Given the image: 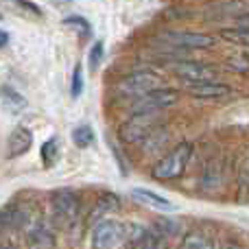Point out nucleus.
Segmentation results:
<instances>
[{"label": "nucleus", "mask_w": 249, "mask_h": 249, "mask_svg": "<svg viewBox=\"0 0 249 249\" xmlns=\"http://www.w3.org/2000/svg\"><path fill=\"white\" fill-rule=\"evenodd\" d=\"M158 42L168 44L173 48H186V51H201V48H212L216 44V37L208 33H197V31H166L158 37Z\"/></svg>", "instance_id": "5"}, {"label": "nucleus", "mask_w": 249, "mask_h": 249, "mask_svg": "<svg viewBox=\"0 0 249 249\" xmlns=\"http://www.w3.org/2000/svg\"><path fill=\"white\" fill-rule=\"evenodd\" d=\"M179 249H216V245L203 232H188L181 238Z\"/></svg>", "instance_id": "15"}, {"label": "nucleus", "mask_w": 249, "mask_h": 249, "mask_svg": "<svg viewBox=\"0 0 249 249\" xmlns=\"http://www.w3.org/2000/svg\"><path fill=\"white\" fill-rule=\"evenodd\" d=\"M158 127H162L158 121V114H133L131 118H127V121L121 124L118 136H121V140L127 142V144H140V142H144Z\"/></svg>", "instance_id": "2"}, {"label": "nucleus", "mask_w": 249, "mask_h": 249, "mask_svg": "<svg viewBox=\"0 0 249 249\" xmlns=\"http://www.w3.org/2000/svg\"><path fill=\"white\" fill-rule=\"evenodd\" d=\"M33 144V133L26 127H16L7 138V158H20Z\"/></svg>", "instance_id": "9"}, {"label": "nucleus", "mask_w": 249, "mask_h": 249, "mask_svg": "<svg viewBox=\"0 0 249 249\" xmlns=\"http://www.w3.org/2000/svg\"><path fill=\"white\" fill-rule=\"evenodd\" d=\"M29 238H31V245L35 249H53L55 247V236H53V232L46 228V225H35V228L31 230Z\"/></svg>", "instance_id": "14"}, {"label": "nucleus", "mask_w": 249, "mask_h": 249, "mask_svg": "<svg viewBox=\"0 0 249 249\" xmlns=\"http://www.w3.org/2000/svg\"><path fill=\"white\" fill-rule=\"evenodd\" d=\"M177 221H168V219H158V225H155V234L160 236H173L177 232Z\"/></svg>", "instance_id": "19"}, {"label": "nucleus", "mask_w": 249, "mask_h": 249, "mask_svg": "<svg viewBox=\"0 0 249 249\" xmlns=\"http://www.w3.org/2000/svg\"><path fill=\"white\" fill-rule=\"evenodd\" d=\"M131 195H133V199H138L140 203H144V206H149V208H155V210H173V203L168 201V199L160 197V195L151 193V190H146V188H133Z\"/></svg>", "instance_id": "12"}, {"label": "nucleus", "mask_w": 249, "mask_h": 249, "mask_svg": "<svg viewBox=\"0 0 249 249\" xmlns=\"http://www.w3.org/2000/svg\"><path fill=\"white\" fill-rule=\"evenodd\" d=\"M124 241H127V232L123 223L103 219L92 228V249H116Z\"/></svg>", "instance_id": "7"}, {"label": "nucleus", "mask_w": 249, "mask_h": 249, "mask_svg": "<svg viewBox=\"0 0 249 249\" xmlns=\"http://www.w3.org/2000/svg\"><path fill=\"white\" fill-rule=\"evenodd\" d=\"M83 92V72H81V64L74 68L72 72V86H70V94H72V99H79Z\"/></svg>", "instance_id": "20"}, {"label": "nucleus", "mask_w": 249, "mask_h": 249, "mask_svg": "<svg viewBox=\"0 0 249 249\" xmlns=\"http://www.w3.org/2000/svg\"><path fill=\"white\" fill-rule=\"evenodd\" d=\"M188 92L195 96V99H221V96L230 94V86L228 83H193L188 86Z\"/></svg>", "instance_id": "10"}, {"label": "nucleus", "mask_w": 249, "mask_h": 249, "mask_svg": "<svg viewBox=\"0 0 249 249\" xmlns=\"http://www.w3.org/2000/svg\"><path fill=\"white\" fill-rule=\"evenodd\" d=\"M221 37L228 39V42H232V44L249 46V29L247 26H238V29H223L221 31Z\"/></svg>", "instance_id": "18"}, {"label": "nucleus", "mask_w": 249, "mask_h": 249, "mask_svg": "<svg viewBox=\"0 0 249 249\" xmlns=\"http://www.w3.org/2000/svg\"><path fill=\"white\" fill-rule=\"evenodd\" d=\"M64 24H77V26H83V29H90V26H88V22L83 20V18H68V20H64Z\"/></svg>", "instance_id": "23"}, {"label": "nucleus", "mask_w": 249, "mask_h": 249, "mask_svg": "<svg viewBox=\"0 0 249 249\" xmlns=\"http://www.w3.org/2000/svg\"><path fill=\"white\" fill-rule=\"evenodd\" d=\"M57 158H59V140H57V136H53L42 144V162H44V166L51 168L53 164L57 162Z\"/></svg>", "instance_id": "17"}, {"label": "nucleus", "mask_w": 249, "mask_h": 249, "mask_svg": "<svg viewBox=\"0 0 249 249\" xmlns=\"http://www.w3.org/2000/svg\"><path fill=\"white\" fill-rule=\"evenodd\" d=\"M7 42H9V33L7 31H0V48L7 46Z\"/></svg>", "instance_id": "24"}, {"label": "nucleus", "mask_w": 249, "mask_h": 249, "mask_svg": "<svg viewBox=\"0 0 249 249\" xmlns=\"http://www.w3.org/2000/svg\"><path fill=\"white\" fill-rule=\"evenodd\" d=\"M190 155H193V144L190 142H179L173 151H168L162 160L153 164L151 168V175L160 181H168V179H177V177L184 175L186 164H188Z\"/></svg>", "instance_id": "1"}, {"label": "nucleus", "mask_w": 249, "mask_h": 249, "mask_svg": "<svg viewBox=\"0 0 249 249\" xmlns=\"http://www.w3.org/2000/svg\"><path fill=\"white\" fill-rule=\"evenodd\" d=\"M79 195L68 188H59L51 195V210L57 225H70L79 216Z\"/></svg>", "instance_id": "4"}, {"label": "nucleus", "mask_w": 249, "mask_h": 249, "mask_svg": "<svg viewBox=\"0 0 249 249\" xmlns=\"http://www.w3.org/2000/svg\"><path fill=\"white\" fill-rule=\"evenodd\" d=\"M118 206H121V199H118V195H114V193H105V195H101V199L96 201V206H94V210H92V214H90V223H99V221H103V216L105 214H109V212H114V210H118Z\"/></svg>", "instance_id": "11"}, {"label": "nucleus", "mask_w": 249, "mask_h": 249, "mask_svg": "<svg viewBox=\"0 0 249 249\" xmlns=\"http://www.w3.org/2000/svg\"><path fill=\"white\" fill-rule=\"evenodd\" d=\"M72 142L74 146H79V149H88V146L94 142V131H92L90 124H79V127L72 129Z\"/></svg>", "instance_id": "16"}, {"label": "nucleus", "mask_w": 249, "mask_h": 249, "mask_svg": "<svg viewBox=\"0 0 249 249\" xmlns=\"http://www.w3.org/2000/svg\"><path fill=\"white\" fill-rule=\"evenodd\" d=\"M247 57H249V55H247Z\"/></svg>", "instance_id": "26"}, {"label": "nucleus", "mask_w": 249, "mask_h": 249, "mask_svg": "<svg viewBox=\"0 0 249 249\" xmlns=\"http://www.w3.org/2000/svg\"><path fill=\"white\" fill-rule=\"evenodd\" d=\"M155 86H160V77L151 70H136L129 72L127 77H123L116 86V92L121 96H129V99H140V96L149 94L151 90H158Z\"/></svg>", "instance_id": "3"}, {"label": "nucleus", "mask_w": 249, "mask_h": 249, "mask_svg": "<svg viewBox=\"0 0 249 249\" xmlns=\"http://www.w3.org/2000/svg\"><path fill=\"white\" fill-rule=\"evenodd\" d=\"M0 20H2V16H0Z\"/></svg>", "instance_id": "25"}, {"label": "nucleus", "mask_w": 249, "mask_h": 249, "mask_svg": "<svg viewBox=\"0 0 249 249\" xmlns=\"http://www.w3.org/2000/svg\"><path fill=\"white\" fill-rule=\"evenodd\" d=\"M177 101H179V92L177 90L158 88V90H151L149 94L133 101V114H158L160 109L173 107Z\"/></svg>", "instance_id": "8"}, {"label": "nucleus", "mask_w": 249, "mask_h": 249, "mask_svg": "<svg viewBox=\"0 0 249 249\" xmlns=\"http://www.w3.org/2000/svg\"><path fill=\"white\" fill-rule=\"evenodd\" d=\"M173 72L181 81H186V86L219 81V70L210 64H203V61H177V64H173Z\"/></svg>", "instance_id": "6"}, {"label": "nucleus", "mask_w": 249, "mask_h": 249, "mask_svg": "<svg viewBox=\"0 0 249 249\" xmlns=\"http://www.w3.org/2000/svg\"><path fill=\"white\" fill-rule=\"evenodd\" d=\"M103 51H105V46H103V42H96L94 46H92V51H90V70H96L101 66V61H103Z\"/></svg>", "instance_id": "21"}, {"label": "nucleus", "mask_w": 249, "mask_h": 249, "mask_svg": "<svg viewBox=\"0 0 249 249\" xmlns=\"http://www.w3.org/2000/svg\"><path fill=\"white\" fill-rule=\"evenodd\" d=\"M0 101L4 103V107L11 112H22L26 107V99L11 86H2L0 88Z\"/></svg>", "instance_id": "13"}, {"label": "nucleus", "mask_w": 249, "mask_h": 249, "mask_svg": "<svg viewBox=\"0 0 249 249\" xmlns=\"http://www.w3.org/2000/svg\"><path fill=\"white\" fill-rule=\"evenodd\" d=\"M228 68L230 70H236V72H247L249 70V57H232L228 59Z\"/></svg>", "instance_id": "22"}]
</instances>
